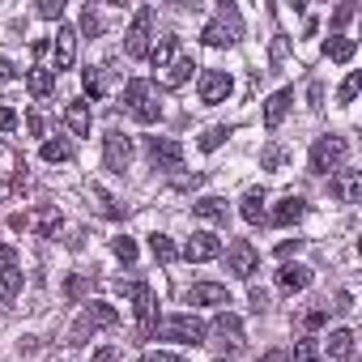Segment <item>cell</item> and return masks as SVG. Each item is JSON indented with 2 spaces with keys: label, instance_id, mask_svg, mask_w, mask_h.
<instances>
[{
  "label": "cell",
  "instance_id": "obj_27",
  "mask_svg": "<svg viewBox=\"0 0 362 362\" xmlns=\"http://www.w3.org/2000/svg\"><path fill=\"white\" fill-rule=\"evenodd\" d=\"M192 214L205 218V222H226V201L222 197H201V201H192Z\"/></svg>",
  "mask_w": 362,
  "mask_h": 362
},
{
  "label": "cell",
  "instance_id": "obj_38",
  "mask_svg": "<svg viewBox=\"0 0 362 362\" xmlns=\"http://www.w3.org/2000/svg\"><path fill=\"white\" fill-rule=\"evenodd\" d=\"M81 30H86V35H90V39H94V35H98V30H103V18H98V13H94V9H86V13H81Z\"/></svg>",
  "mask_w": 362,
  "mask_h": 362
},
{
  "label": "cell",
  "instance_id": "obj_12",
  "mask_svg": "<svg viewBox=\"0 0 362 362\" xmlns=\"http://www.w3.org/2000/svg\"><path fill=\"white\" fill-rule=\"evenodd\" d=\"M77 60V30L73 26H56V43H52V73L73 69Z\"/></svg>",
  "mask_w": 362,
  "mask_h": 362
},
{
  "label": "cell",
  "instance_id": "obj_7",
  "mask_svg": "<svg viewBox=\"0 0 362 362\" xmlns=\"http://www.w3.org/2000/svg\"><path fill=\"white\" fill-rule=\"evenodd\" d=\"M256 269H260V252H256L247 239H235V243L226 247V273H235L239 281H252Z\"/></svg>",
  "mask_w": 362,
  "mask_h": 362
},
{
  "label": "cell",
  "instance_id": "obj_28",
  "mask_svg": "<svg viewBox=\"0 0 362 362\" xmlns=\"http://www.w3.org/2000/svg\"><path fill=\"white\" fill-rule=\"evenodd\" d=\"M26 90H30L35 98H47V94L56 90V73H52V69H30V77H26Z\"/></svg>",
  "mask_w": 362,
  "mask_h": 362
},
{
  "label": "cell",
  "instance_id": "obj_8",
  "mask_svg": "<svg viewBox=\"0 0 362 362\" xmlns=\"http://www.w3.org/2000/svg\"><path fill=\"white\" fill-rule=\"evenodd\" d=\"M149 26H153V9H141L132 18L128 35H124V56H132V60H145L149 56Z\"/></svg>",
  "mask_w": 362,
  "mask_h": 362
},
{
  "label": "cell",
  "instance_id": "obj_6",
  "mask_svg": "<svg viewBox=\"0 0 362 362\" xmlns=\"http://www.w3.org/2000/svg\"><path fill=\"white\" fill-rule=\"evenodd\" d=\"M197 94H201L205 107H218V103H226V98L235 94V77L222 73V69H205L201 81H197Z\"/></svg>",
  "mask_w": 362,
  "mask_h": 362
},
{
  "label": "cell",
  "instance_id": "obj_14",
  "mask_svg": "<svg viewBox=\"0 0 362 362\" xmlns=\"http://www.w3.org/2000/svg\"><path fill=\"white\" fill-rule=\"evenodd\" d=\"M184 256H188V260H197V264L218 260V256H222V239H218L214 230H197V235L184 243Z\"/></svg>",
  "mask_w": 362,
  "mask_h": 362
},
{
  "label": "cell",
  "instance_id": "obj_52",
  "mask_svg": "<svg viewBox=\"0 0 362 362\" xmlns=\"http://www.w3.org/2000/svg\"><path fill=\"white\" fill-rule=\"evenodd\" d=\"M94 362H115V349H111V345H103V349L94 354Z\"/></svg>",
  "mask_w": 362,
  "mask_h": 362
},
{
  "label": "cell",
  "instance_id": "obj_37",
  "mask_svg": "<svg viewBox=\"0 0 362 362\" xmlns=\"http://www.w3.org/2000/svg\"><path fill=\"white\" fill-rule=\"evenodd\" d=\"M281 162H286V149H281V145H269V149L260 153V166H264V170H277Z\"/></svg>",
  "mask_w": 362,
  "mask_h": 362
},
{
  "label": "cell",
  "instance_id": "obj_15",
  "mask_svg": "<svg viewBox=\"0 0 362 362\" xmlns=\"http://www.w3.org/2000/svg\"><path fill=\"white\" fill-rule=\"evenodd\" d=\"M188 303L192 307H230V290L226 286H214V281H197L192 290H188Z\"/></svg>",
  "mask_w": 362,
  "mask_h": 362
},
{
  "label": "cell",
  "instance_id": "obj_44",
  "mask_svg": "<svg viewBox=\"0 0 362 362\" xmlns=\"http://www.w3.org/2000/svg\"><path fill=\"white\" fill-rule=\"evenodd\" d=\"M298 247H303V239H286V243L277 247V256H281V260H290V256H294Z\"/></svg>",
  "mask_w": 362,
  "mask_h": 362
},
{
  "label": "cell",
  "instance_id": "obj_25",
  "mask_svg": "<svg viewBox=\"0 0 362 362\" xmlns=\"http://www.w3.org/2000/svg\"><path fill=\"white\" fill-rule=\"evenodd\" d=\"M239 214H243V222L260 226V222H264V188H252V192L239 201Z\"/></svg>",
  "mask_w": 362,
  "mask_h": 362
},
{
  "label": "cell",
  "instance_id": "obj_53",
  "mask_svg": "<svg viewBox=\"0 0 362 362\" xmlns=\"http://www.w3.org/2000/svg\"><path fill=\"white\" fill-rule=\"evenodd\" d=\"M0 197H5V188H0Z\"/></svg>",
  "mask_w": 362,
  "mask_h": 362
},
{
  "label": "cell",
  "instance_id": "obj_5",
  "mask_svg": "<svg viewBox=\"0 0 362 362\" xmlns=\"http://www.w3.org/2000/svg\"><path fill=\"white\" fill-rule=\"evenodd\" d=\"M22 294V264H18V247L0 243V303H13Z\"/></svg>",
  "mask_w": 362,
  "mask_h": 362
},
{
  "label": "cell",
  "instance_id": "obj_13",
  "mask_svg": "<svg viewBox=\"0 0 362 362\" xmlns=\"http://www.w3.org/2000/svg\"><path fill=\"white\" fill-rule=\"evenodd\" d=\"M103 158H107V166H111V170H119V175H124V170H128V162H132V141H128L119 128H111V132L103 136Z\"/></svg>",
  "mask_w": 362,
  "mask_h": 362
},
{
  "label": "cell",
  "instance_id": "obj_17",
  "mask_svg": "<svg viewBox=\"0 0 362 362\" xmlns=\"http://www.w3.org/2000/svg\"><path fill=\"white\" fill-rule=\"evenodd\" d=\"M277 286H281L286 294H298V290L311 286V269H307V264H281V269H277Z\"/></svg>",
  "mask_w": 362,
  "mask_h": 362
},
{
  "label": "cell",
  "instance_id": "obj_26",
  "mask_svg": "<svg viewBox=\"0 0 362 362\" xmlns=\"http://www.w3.org/2000/svg\"><path fill=\"white\" fill-rule=\"evenodd\" d=\"M332 192H337L345 205H358V197H362V179H358V170H345L337 184H332Z\"/></svg>",
  "mask_w": 362,
  "mask_h": 362
},
{
  "label": "cell",
  "instance_id": "obj_1",
  "mask_svg": "<svg viewBox=\"0 0 362 362\" xmlns=\"http://www.w3.org/2000/svg\"><path fill=\"white\" fill-rule=\"evenodd\" d=\"M115 324H119V311H115L111 303H86L81 315H77L73 328H69V345H86V337H94V332H103V328H115Z\"/></svg>",
  "mask_w": 362,
  "mask_h": 362
},
{
  "label": "cell",
  "instance_id": "obj_50",
  "mask_svg": "<svg viewBox=\"0 0 362 362\" xmlns=\"http://www.w3.org/2000/svg\"><path fill=\"white\" fill-rule=\"evenodd\" d=\"M260 362H290V354H286V349H269Z\"/></svg>",
  "mask_w": 362,
  "mask_h": 362
},
{
  "label": "cell",
  "instance_id": "obj_40",
  "mask_svg": "<svg viewBox=\"0 0 362 362\" xmlns=\"http://www.w3.org/2000/svg\"><path fill=\"white\" fill-rule=\"evenodd\" d=\"M64 13V0H43L39 5V18H60Z\"/></svg>",
  "mask_w": 362,
  "mask_h": 362
},
{
  "label": "cell",
  "instance_id": "obj_30",
  "mask_svg": "<svg viewBox=\"0 0 362 362\" xmlns=\"http://www.w3.org/2000/svg\"><path fill=\"white\" fill-rule=\"evenodd\" d=\"M149 252H153V260H158V264L179 260V247H175V239H170V235H149Z\"/></svg>",
  "mask_w": 362,
  "mask_h": 362
},
{
  "label": "cell",
  "instance_id": "obj_39",
  "mask_svg": "<svg viewBox=\"0 0 362 362\" xmlns=\"http://www.w3.org/2000/svg\"><path fill=\"white\" fill-rule=\"evenodd\" d=\"M303 324H307V328H324V324H328V307H315V311H307V315H303Z\"/></svg>",
  "mask_w": 362,
  "mask_h": 362
},
{
  "label": "cell",
  "instance_id": "obj_22",
  "mask_svg": "<svg viewBox=\"0 0 362 362\" xmlns=\"http://www.w3.org/2000/svg\"><path fill=\"white\" fill-rule=\"evenodd\" d=\"M128 298H132L136 320H141V324H149V315H153V290H149L145 281H132V286H128Z\"/></svg>",
  "mask_w": 362,
  "mask_h": 362
},
{
  "label": "cell",
  "instance_id": "obj_23",
  "mask_svg": "<svg viewBox=\"0 0 362 362\" xmlns=\"http://www.w3.org/2000/svg\"><path fill=\"white\" fill-rule=\"evenodd\" d=\"M192 69H197V64H192V56H175V64L162 73V86H166V90H175V86L192 81Z\"/></svg>",
  "mask_w": 362,
  "mask_h": 362
},
{
  "label": "cell",
  "instance_id": "obj_21",
  "mask_svg": "<svg viewBox=\"0 0 362 362\" xmlns=\"http://www.w3.org/2000/svg\"><path fill=\"white\" fill-rule=\"evenodd\" d=\"M328 362H349L354 358V332L349 328H337V332H328Z\"/></svg>",
  "mask_w": 362,
  "mask_h": 362
},
{
  "label": "cell",
  "instance_id": "obj_48",
  "mask_svg": "<svg viewBox=\"0 0 362 362\" xmlns=\"http://www.w3.org/2000/svg\"><path fill=\"white\" fill-rule=\"evenodd\" d=\"M252 307H256V311H264V307H269V294H264L260 286H252Z\"/></svg>",
  "mask_w": 362,
  "mask_h": 362
},
{
  "label": "cell",
  "instance_id": "obj_32",
  "mask_svg": "<svg viewBox=\"0 0 362 362\" xmlns=\"http://www.w3.org/2000/svg\"><path fill=\"white\" fill-rule=\"evenodd\" d=\"M81 86H86L90 98H103V94H107V86H103V69H86V73H81Z\"/></svg>",
  "mask_w": 362,
  "mask_h": 362
},
{
  "label": "cell",
  "instance_id": "obj_9",
  "mask_svg": "<svg viewBox=\"0 0 362 362\" xmlns=\"http://www.w3.org/2000/svg\"><path fill=\"white\" fill-rule=\"evenodd\" d=\"M60 222H64L60 209H39V214H13V218H9V230H18V235H22V230H35V235L47 239V235L60 230Z\"/></svg>",
  "mask_w": 362,
  "mask_h": 362
},
{
  "label": "cell",
  "instance_id": "obj_29",
  "mask_svg": "<svg viewBox=\"0 0 362 362\" xmlns=\"http://www.w3.org/2000/svg\"><path fill=\"white\" fill-rule=\"evenodd\" d=\"M64 124H69L77 136H90V124H94V119H90V107H86V103H69V111H64Z\"/></svg>",
  "mask_w": 362,
  "mask_h": 362
},
{
  "label": "cell",
  "instance_id": "obj_3",
  "mask_svg": "<svg viewBox=\"0 0 362 362\" xmlns=\"http://www.w3.org/2000/svg\"><path fill=\"white\" fill-rule=\"evenodd\" d=\"M205 324L197 315H166L153 324V337H166V341H184V345H205Z\"/></svg>",
  "mask_w": 362,
  "mask_h": 362
},
{
  "label": "cell",
  "instance_id": "obj_42",
  "mask_svg": "<svg viewBox=\"0 0 362 362\" xmlns=\"http://www.w3.org/2000/svg\"><path fill=\"white\" fill-rule=\"evenodd\" d=\"M349 18H354V5H341V9L332 13V30H341V26H345Z\"/></svg>",
  "mask_w": 362,
  "mask_h": 362
},
{
  "label": "cell",
  "instance_id": "obj_20",
  "mask_svg": "<svg viewBox=\"0 0 362 362\" xmlns=\"http://www.w3.org/2000/svg\"><path fill=\"white\" fill-rule=\"evenodd\" d=\"M175 56H179V39H175V35H162V39L149 47V56H145V60H149L153 69H170V64H175Z\"/></svg>",
  "mask_w": 362,
  "mask_h": 362
},
{
  "label": "cell",
  "instance_id": "obj_43",
  "mask_svg": "<svg viewBox=\"0 0 362 362\" xmlns=\"http://www.w3.org/2000/svg\"><path fill=\"white\" fill-rule=\"evenodd\" d=\"M286 52H290V39L277 35V39H273V60H286Z\"/></svg>",
  "mask_w": 362,
  "mask_h": 362
},
{
  "label": "cell",
  "instance_id": "obj_4",
  "mask_svg": "<svg viewBox=\"0 0 362 362\" xmlns=\"http://www.w3.org/2000/svg\"><path fill=\"white\" fill-rule=\"evenodd\" d=\"M345 158H349V141H345V136H320V141L311 145V170H315V175L341 170Z\"/></svg>",
  "mask_w": 362,
  "mask_h": 362
},
{
  "label": "cell",
  "instance_id": "obj_19",
  "mask_svg": "<svg viewBox=\"0 0 362 362\" xmlns=\"http://www.w3.org/2000/svg\"><path fill=\"white\" fill-rule=\"evenodd\" d=\"M214 332L226 341V345H243V320L235 311H218L214 315Z\"/></svg>",
  "mask_w": 362,
  "mask_h": 362
},
{
  "label": "cell",
  "instance_id": "obj_11",
  "mask_svg": "<svg viewBox=\"0 0 362 362\" xmlns=\"http://www.w3.org/2000/svg\"><path fill=\"white\" fill-rule=\"evenodd\" d=\"M201 39H205V47H235L239 43V18H235V9H222V18L209 22Z\"/></svg>",
  "mask_w": 362,
  "mask_h": 362
},
{
  "label": "cell",
  "instance_id": "obj_41",
  "mask_svg": "<svg viewBox=\"0 0 362 362\" xmlns=\"http://www.w3.org/2000/svg\"><path fill=\"white\" fill-rule=\"evenodd\" d=\"M0 128H5V132L18 128V111H13V107H0Z\"/></svg>",
  "mask_w": 362,
  "mask_h": 362
},
{
  "label": "cell",
  "instance_id": "obj_35",
  "mask_svg": "<svg viewBox=\"0 0 362 362\" xmlns=\"http://www.w3.org/2000/svg\"><path fill=\"white\" fill-rule=\"evenodd\" d=\"M111 252H115V256H119L124 264H132V260H136V243H132L128 235H119V239H111Z\"/></svg>",
  "mask_w": 362,
  "mask_h": 362
},
{
  "label": "cell",
  "instance_id": "obj_46",
  "mask_svg": "<svg viewBox=\"0 0 362 362\" xmlns=\"http://www.w3.org/2000/svg\"><path fill=\"white\" fill-rule=\"evenodd\" d=\"M26 128H30V136H43V115L30 111V115H26Z\"/></svg>",
  "mask_w": 362,
  "mask_h": 362
},
{
  "label": "cell",
  "instance_id": "obj_10",
  "mask_svg": "<svg viewBox=\"0 0 362 362\" xmlns=\"http://www.w3.org/2000/svg\"><path fill=\"white\" fill-rule=\"evenodd\" d=\"M145 153H149V162L158 170H179V166H184V145L170 141V136H149L145 141Z\"/></svg>",
  "mask_w": 362,
  "mask_h": 362
},
{
  "label": "cell",
  "instance_id": "obj_34",
  "mask_svg": "<svg viewBox=\"0 0 362 362\" xmlns=\"http://www.w3.org/2000/svg\"><path fill=\"white\" fill-rule=\"evenodd\" d=\"M358 90H362V73H349V77L341 81V90H337V103H354Z\"/></svg>",
  "mask_w": 362,
  "mask_h": 362
},
{
  "label": "cell",
  "instance_id": "obj_31",
  "mask_svg": "<svg viewBox=\"0 0 362 362\" xmlns=\"http://www.w3.org/2000/svg\"><path fill=\"white\" fill-rule=\"evenodd\" d=\"M39 153H43V162H73L77 149H73V141H60V136H56V141H43Z\"/></svg>",
  "mask_w": 362,
  "mask_h": 362
},
{
  "label": "cell",
  "instance_id": "obj_47",
  "mask_svg": "<svg viewBox=\"0 0 362 362\" xmlns=\"http://www.w3.org/2000/svg\"><path fill=\"white\" fill-rule=\"evenodd\" d=\"M64 290H69V298H77V294H86V277H69V286H64Z\"/></svg>",
  "mask_w": 362,
  "mask_h": 362
},
{
  "label": "cell",
  "instance_id": "obj_2",
  "mask_svg": "<svg viewBox=\"0 0 362 362\" xmlns=\"http://www.w3.org/2000/svg\"><path fill=\"white\" fill-rule=\"evenodd\" d=\"M124 107H128V115L141 119V124H153V119L162 115V103H158L153 81H141V77L124 86Z\"/></svg>",
  "mask_w": 362,
  "mask_h": 362
},
{
  "label": "cell",
  "instance_id": "obj_33",
  "mask_svg": "<svg viewBox=\"0 0 362 362\" xmlns=\"http://www.w3.org/2000/svg\"><path fill=\"white\" fill-rule=\"evenodd\" d=\"M226 136H230V128H222V124H218V128H205V132H201V141H197V145H201V149H205V153H214V149H218V145H222V141H226Z\"/></svg>",
  "mask_w": 362,
  "mask_h": 362
},
{
  "label": "cell",
  "instance_id": "obj_24",
  "mask_svg": "<svg viewBox=\"0 0 362 362\" xmlns=\"http://www.w3.org/2000/svg\"><path fill=\"white\" fill-rule=\"evenodd\" d=\"M354 52H358V43H354V39H345V35H332V39L324 43V56H328L332 64H349V60H354Z\"/></svg>",
  "mask_w": 362,
  "mask_h": 362
},
{
  "label": "cell",
  "instance_id": "obj_49",
  "mask_svg": "<svg viewBox=\"0 0 362 362\" xmlns=\"http://www.w3.org/2000/svg\"><path fill=\"white\" fill-rule=\"evenodd\" d=\"M9 77H18V69H13L9 56H0V81H9Z\"/></svg>",
  "mask_w": 362,
  "mask_h": 362
},
{
  "label": "cell",
  "instance_id": "obj_51",
  "mask_svg": "<svg viewBox=\"0 0 362 362\" xmlns=\"http://www.w3.org/2000/svg\"><path fill=\"white\" fill-rule=\"evenodd\" d=\"M328 311H341V315L354 311V307H349V294H337V307H328Z\"/></svg>",
  "mask_w": 362,
  "mask_h": 362
},
{
  "label": "cell",
  "instance_id": "obj_18",
  "mask_svg": "<svg viewBox=\"0 0 362 362\" xmlns=\"http://www.w3.org/2000/svg\"><path fill=\"white\" fill-rule=\"evenodd\" d=\"M290 103H294V90H277V94L264 103V128H269V132H273V128H281V119H286Z\"/></svg>",
  "mask_w": 362,
  "mask_h": 362
},
{
  "label": "cell",
  "instance_id": "obj_36",
  "mask_svg": "<svg viewBox=\"0 0 362 362\" xmlns=\"http://www.w3.org/2000/svg\"><path fill=\"white\" fill-rule=\"evenodd\" d=\"M294 362H324V358H320L315 341H307V337H303V341H294Z\"/></svg>",
  "mask_w": 362,
  "mask_h": 362
},
{
  "label": "cell",
  "instance_id": "obj_16",
  "mask_svg": "<svg viewBox=\"0 0 362 362\" xmlns=\"http://www.w3.org/2000/svg\"><path fill=\"white\" fill-rule=\"evenodd\" d=\"M303 214H307V201L303 197H281L277 209L269 214V222L273 226H294V222H303Z\"/></svg>",
  "mask_w": 362,
  "mask_h": 362
},
{
  "label": "cell",
  "instance_id": "obj_45",
  "mask_svg": "<svg viewBox=\"0 0 362 362\" xmlns=\"http://www.w3.org/2000/svg\"><path fill=\"white\" fill-rule=\"evenodd\" d=\"M141 362H179V358L166 354V349H153V354H141Z\"/></svg>",
  "mask_w": 362,
  "mask_h": 362
}]
</instances>
